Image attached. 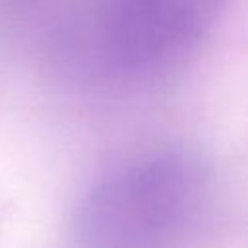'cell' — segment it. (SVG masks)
<instances>
[{
	"mask_svg": "<svg viewBox=\"0 0 248 248\" xmlns=\"http://www.w3.org/2000/svg\"><path fill=\"white\" fill-rule=\"evenodd\" d=\"M209 202V170L188 147L163 145L124 159L85 196L78 248H184Z\"/></svg>",
	"mask_w": 248,
	"mask_h": 248,
	"instance_id": "cell-1",
	"label": "cell"
},
{
	"mask_svg": "<svg viewBox=\"0 0 248 248\" xmlns=\"http://www.w3.org/2000/svg\"><path fill=\"white\" fill-rule=\"evenodd\" d=\"M227 0H81L64 48L85 79L140 89L178 70L217 23Z\"/></svg>",
	"mask_w": 248,
	"mask_h": 248,
	"instance_id": "cell-2",
	"label": "cell"
}]
</instances>
